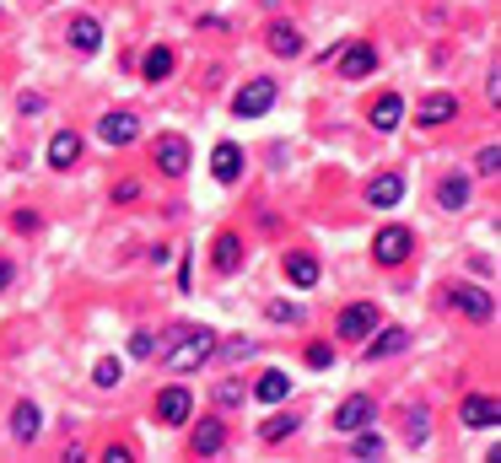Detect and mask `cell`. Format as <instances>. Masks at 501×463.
Returning a JSON list of instances; mask_svg holds the SVG:
<instances>
[{
    "label": "cell",
    "mask_w": 501,
    "mask_h": 463,
    "mask_svg": "<svg viewBox=\"0 0 501 463\" xmlns=\"http://www.w3.org/2000/svg\"><path fill=\"white\" fill-rule=\"evenodd\" d=\"M237 399H243V388H237V383H221V388H216V405H221V410H232Z\"/></svg>",
    "instance_id": "cell-35"
},
{
    "label": "cell",
    "mask_w": 501,
    "mask_h": 463,
    "mask_svg": "<svg viewBox=\"0 0 501 463\" xmlns=\"http://www.w3.org/2000/svg\"><path fill=\"white\" fill-rule=\"evenodd\" d=\"M459 415H464V426H470V432H486V426H497V421H501V405L491 399V394H470Z\"/></svg>",
    "instance_id": "cell-12"
},
{
    "label": "cell",
    "mask_w": 501,
    "mask_h": 463,
    "mask_svg": "<svg viewBox=\"0 0 501 463\" xmlns=\"http://www.w3.org/2000/svg\"><path fill=\"white\" fill-rule=\"evenodd\" d=\"M448 302H453L464 318H475V324H486V318H491V307H497V302H491L486 291H475V286H448Z\"/></svg>",
    "instance_id": "cell-9"
},
{
    "label": "cell",
    "mask_w": 501,
    "mask_h": 463,
    "mask_svg": "<svg viewBox=\"0 0 501 463\" xmlns=\"http://www.w3.org/2000/svg\"><path fill=\"white\" fill-rule=\"evenodd\" d=\"M189 448H194V459H216L221 448H227V426L210 415V421H194V437H189Z\"/></svg>",
    "instance_id": "cell-11"
},
{
    "label": "cell",
    "mask_w": 501,
    "mask_h": 463,
    "mask_svg": "<svg viewBox=\"0 0 501 463\" xmlns=\"http://www.w3.org/2000/svg\"><path fill=\"white\" fill-rule=\"evenodd\" d=\"M270 54H281V59H297V54H302V32H297L291 22L270 27Z\"/></svg>",
    "instance_id": "cell-20"
},
{
    "label": "cell",
    "mask_w": 501,
    "mask_h": 463,
    "mask_svg": "<svg viewBox=\"0 0 501 463\" xmlns=\"http://www.w3.org/2000/svg\"><path fill=\"white\" fill-rule=\"evenodd\" d=\"M486 92H491V102H497V108H501V65H497V70H491V81H486Z\"/></svg>",
    "instance_id": "cell-38"
},
{
    "label": "cell",
    "mask_w": 501,
    "mask_h": 463,
    "mask_svg": "<svg viewBox=\"0 0 501 463\" xmlns=\"http://www.w3.org/2000/svg\"><path fill=\"white\" fill-rule=\"evenodd\" d=\"M173 65H178V59H173V49H162V43H157V49L140 59V76H146V81H167V76H173Z\"/></svg>",
    "instance_id": "cell-23"
},
{
    "label": "cell",
    "mask_w": 501,
    "mask_h": 463,
    "mask_svg": "<svg viewBox=\"0 0 501 463\" xmlns=\"http://www.w3.org/2000/svg\"><path fill=\"white\" fill-rule=\"evenodd\" d=\"M372 415H378V405H372L367 394H351V399L335 410V432H345V437H351V432H367Z\"/></svg>",
    "instance_id": "cell-5"
},
{
    "label": "cell",
    "mask_w": 501,
    "mask_h": 463,
    "mask_svg": "<svg viewBox=\"0 0 501 463\" xmlns=\"http://www.w3.org/2000/svg\"><path fill=\"white\" fill-rule=\"evenodd\" d=\"M308 367H318V372H329V367H335V351H329L324 340H318V345H308Z\"/></svg>",
    "instance_id": "cell-32"
},
{
    "label": "cell",
    "mask_w": 501,
    "mask_h": 463,
    "mask_svg": "<svg viewBox=\"0 0 501 463\" xmlns=\"http://www.w3.org/2000/svg\"><path fill=\"white\" fill-rule=\"evenodd\" d=\"M157 167H162L167 178H183V173H189V140H183V135H162V140H157Z\"/></svg>",
    "instance_id": "cell-7"
},
{
    "label": "cell",
    "mask_w": 501,
    "mask_h": 463,
    "mask_svg": "<svg viewBox=\"0 0 501 463\" xmlns=\"http://www.w3.org/2000/svg\"><path fill=\"white\" fill-rule=\"evenodd\" d=\"M70 49L97 54V49H103V27H97L92 16H76V22H70Z\"/></svg>",
    "instance_id": "cell-17"
},
{
    "label": "cell",
    "mask_w": 501,
    "mask_h": 463,
    "mask_svg": "<svg viewBox=\"0 0 501 463\" xmlns=\"http://www.w3.org/2000/svg\"><path fill=\"white\" fill-rule=\"evenodd\" d=\"M11 232H38V210H16L11 216Z\"/></svg>",
    "instance_id": "cell-34"
},
{
    "label": "cell",
    "mask_w": 501,
    "mask_h": 463,
    "mask_svg": "<svg viewBox=\"0 0 501 463\" xmlns=\"http://www.w3.org/2000/svg\"><path fill=\"white\" fill-rule=\"evenodd\" d=\"M270 108H275V81H264V76L248 81V86L232 97V113H237V119H259V113H270Z\"/></svg>",
    "instance_id": "cell-2"
},
{
    "label": "cell",
    "mask_w": 501,
    "mask_h": 463,
    "mask_svg": "<svg viewBox=\"0 0 501 463\" xmlns=\"http://www.w3.org/2000/svg\"><path fill=\"white\" fill-rule=\"evenodd\" d=\"M291 432H297V415H275V421H264V432H259V437H264V442H286Z\"/></svg>",
    "instance_id": "cell-28"
},
{
    "label": "cell",
    "mask_w": 501,
    "mask_h": 463,
    "mask_svg": "<svg viewBox=\"0 0 501 463\" xmlns=\"http://www.w3.org/2000/svg\"><path fill=\"white\" fill-rule=\"evenodd\" d=\"M453 113H459L453 92H432V97H426V102L416 108V124H421V129H432V124H448Z\"/></svg>",
    "instance_id": "cell-14"
},
{
    "label": "cell",
    "mask_w": 501,
    "mask_h": 463,
    "mask_svg": "<svg viewBox=\"0 0 501 463\" xmlns=\"http://www.w3.org/2000/svg\"><path fill=\"white\" fill-rule=\"evenodd\" d=\"M135 135H140V119H135V113H124V108L97 119V140H103V146H130Z\"/></svg>",
    "instance_id": "cell-6"
},
{
    "label": "cell",
    "mask_w": 501,
    "mask_h": 463,
    "mask_svg": "<svg viewBox=\"0 0 501 463\" xmlns=\"http://www.w3.org/2000/svg\"><path fill=\"white\" fill-rule=\"evenodd\" d=\"M119 378H124V367H119V361H113V356H108V361H97V367H92V383H97V388H113V383H119Z\"/></svg>",
    "instance_id": "cell-30"
},
{
    "label": "cell",
    "mask_w": 501,
    "mask_h": 463,
    "mask_svg": "<svg viewBox=\"0 0 501 463\" xmlns=\"http://www.w3.org/2000/svg\"><path fill=\"white\" fill-rule=\"evenodd\" d=\"M410 248H416L410 227H383V232L372 237V259H378V264H405V259H410Z\"/></svg>",
    "instance_id": "cell-3"
},
{
    "label": "cell",
    "mask_w": 501,
    "mask_h": 463,
    "mask_svg": "<svg viewBox=\"0 0 501 463\" xmlns=\"http://www.w3.org/2000/svg\"><path fill=\"white\" fill-rule=\"evenodd\" d=\"M189 415H194V394H189V388L173 383V388L157 394V421H162V426H183Z\"/></svg>",
    "instance_id": "cell-4"
},
{
    "label": "cell",
    "mask_w": 501,
    "mask_h": 463,
    "mask_svg": "<svg viewBox=\"0 0 501 463\" xmlns=\"http://www.w3.org/2000/svg\"><path fill=\"white\" fill-rule=\"evenodd\" d=\"M227 356H232V361H248V356H254V340H232Z\"/></svg>",
    "instance_id": "cell-37"
},
{
    "label": "cell",
    "mask_w": 501,
    "mask_h": 463,
    "mask_svg": "<svg viewBox=\"0 0 501 463\" xmlns=\"http://www.w3.org/2000/svg\"><path fill=\"white\" fill-rule=\"evenodd\" d=\"M286 280L302 286V291L318 286V259H313V254H291V259H286Z\"/></svg>",
    "instance_id": "cell-22"
},
{
    "label": "cell",
    "mask_w": 501,
    "mask_h": 463,
    "mask_svg": "<svg viewBox=\"0 0 501 463\" xmlns=\"http://www.w3.org/2000/svg\"><path fill=\"white\" fill-rule=\"evenodd\" d=\"M399 119H405V97H399V92H383V97L372 102V129H383V135H389Z\"/></svg>",
    "instance_id": "cell-16"
},
{
    "label": "cell",
    "mask_w": 501,
    "mask_h": 463,
    "mask_svg": "<svg viewBox=\"0 0 501 463\" xmlns=\"http://www.w3.org/2000/svg\"><path fill=\"white\" fill-rule=\"evenodd\" d=\"M130 356H135V361H157V356H162V340H157V334H146V329H140V334H135V340H130Z\"/></svg>",
    "instance_id": "cell-27"
},
{
    "label": "cell",
    "mask_w": 501,
    "mask_h": 463,
    "mask_svg": "<svg viewBox=\"0 0 501 463\" xmlns=\"http://www.w3.org/2000/svg\"><path fill=\"white\" fill-rule=\"evenodd\" d=\"M210 178H216V183H237V178H243V151H237L232 140H221V146L210 151Z\"/></svg>",
    "instance_id": "cell-13"
},
{
    "label": "cell",
    "mask_w": 501,
    "mask_h": 463,
    "mask_svg": "<svg viewBox=\"0 0 501 463\" xmlns=\"http://www.w3.org/2000/svg\"><path fill=\"white\" fill-rule=\"evenodd\" d=\"M38 426H43V421H38V405H16V410H11V437H16V442H32Z\"/></svg>",
    "instance_id": "cell-25"
},
{
    "label": "cell",
    "mask_w": 501,
    "mask_h": 463,
    "mask_svg": "<svg viewBox=\"0 0 501 463\" xmlns=\"http://www.w3.org/2000/svg\"><path fill=\"white\" fill-rule=\"evenodd\" d=\"M76 156H81V135H70V129H65V135H54V140H49V167H54V173H65Z\"/></svg>",
    "instance_id": "cell-18"
},
{
    "label": "cell",
    "mask_w": 501,
    "mask_h": 463,
    "mask_svg": "<svg viewBox=\"0 0 501 463\" xmlns=\"http://www.w3.org/2000/svg\"><path fill=\"white\" fill-rule=\"evenodd\" d=\"M475 167H480L486 178H497V173H501V146H486V151L475 156Z\"/></svg>",
    "instance_id": "cell-31"
},
{
    "label": "cell",
    "mask_w": 501,
    "mask_h": 463,
    "mask_svg": "<svg viewBox=\"0 0 501 463\" xmlns=\"http://www.w3.org/2000/svg\"><path fill=\"white\" fill-rule=\"evenodd\" d=\"M210 259H216V270H237L243 264V237L237 232H221L216 248H210Z\"/></svg>",
    "instance_id": "cell-21"
},
{
    "label": "cell",
    "mask_w": 501,
    "mask_h": 463,
    "mask_svg": "<svg viewBox=\"0 0 501 463\" xmlns=\"http://www.w3.org/2000/svg\"><path fill=\"white\" fill-rule=\"evenodd\" d=\"M372 329H378V307L372 302H356V307L340 313V340H367Z\"/></svg>",
    "instance_id": "cell-10"
},
{
    "label": "cell",
    "mask_w": 501,
    "mask_h": 463,
    "mask_svg": "<svg viewBox=\"0 0 501 463\" xmlns=\"http://www.w3.org/2000/svg\"><path fill=\"white\" fill-rule=\"evenodd\" d=\"M405 345H410V334H405V329H383V334L367 345V356H399Z\"/></svg>",
    "instance_id": "cell-26"
},
{
    "label": "cell",
    "mask_w": 501,
    "mask_h": 463,
    "mask_svg": "<svg viewBox=\"0 0 501 463\" xmlns=\"http://www.w3.org/2000/svg\"><path fill=\"white\" fill-rule=\"evenodd\" d=\"M399 200H405V178H399V173H383V178L367 183V205H372V210H389V205H399Z\"/></svg>",
    "instance_id": "cell-15"
},
{
    "label": "cell",
    "mask_w": 501,
    "mask_h": 463,
    "mask_svg": "<svg viewBox=\"0 0 501 463\" xmlns=\"http://www.w3.org/2000/svg\"><path fill=\"white\" fill-rule=\"evenodd\" d=\"M351 437H356V432H351ZM351 453H356V459H383V442H378V437H356Z\"/></svg>",
    "instance_id": "cell-33"
},
{
    "label": "cell",
    "mask_w": 501,
    "mask_h": 463,
    "mask_svg": "<svg viewBox=\"0 0 501 463\" xmlns=\"http://www.w3.org/2000/svg\"><path fill=\"white\" fill-rule=\"evenodd\" d=\"M270 324L291 329V324H302V307H297V302H270Z\"/></svg>",
    "instance_id": "cell-29"
},
{
    "label": "cell",
    "mask_w": 501,
    "mask_h": 463,
    "mask_svg": "<svg viewBox=\"0 0 501 463\" xmlns=\"http://www.w3.org/2000/svg\"><path fill=\"white\" fill-rule=\"evenodd\" d=\"M437 205H443V210H464V205H470V178H459V173H453V178H443Z\"/></svg>",
    "instance_id": "cell-24"
},
{
    "label": "cell",
    "mask_w": 501,
    "mask_h": 463,
    "mask_svg": "<svg viewBox=\"0 0 501 463\" xmlns=\"http://www.w3.org/2000/svg\"><path fill=\"white\" fill-rule=\"evenodd\" d=\"M113 200H119V205H130V200H140V183H135V178H124V183L113 189Z\"/></svg>",
    "instance_id": "cell-36"
},
{
    "label": "cell",
    "mask_w": 501,
    "mask_h": 463,
    "mask_svg": "<svg viewBox=\"0 0 501 463\" xmlns=\"http://www.w3.org/2000/svg\"><path fill=\"white\" fill-rule=\"evenodd\" d=\"M210 351H216V334L205 329V324H194V329H178L173 334V351L162 356L173 372H194V367H205L210 361Z\"/></svg>",
    "instance_id": "cell-1"
},
{
    "label": "cell",
    "mask_w": 501,
    "mask_h": 463,
    "mask_svg": "<svg viewBox=\"0 0 501 463\" xmlns=\"http://www.w3.org/2000/svg\"><path fill=\"white\" fill-rule=\"evenodd\" d=\"M286 394H291V378H286L281 367H270V372H264V378L254 383V399H264V405H281Z\"/></svg>",
    "instance_id": "cell-19"
},
{
    "label": "cell",
    "mask_w": 501,
    "mask_h": 463,
    "mask_svg": "<svg viewBox=\"0 0 501 463\" xmlns=\"http://www.w3.org/2000/svg\"><path fill=\"white\" fill-rule=\"evenodd\" d=\"M5 286H11V264L0 259V291H5Z\"/></svg>",
    "instance_id": "cell-39"
},
{
    "label": "cell",
    "mask_w": 501,
    "mask_h": 463,
    "mask_svg": "<svg viewBox=\"0 0 501 463\" xmlns=\"http://www.w3.org/2000/svg\"><path fill=\"white\" fill-rule=\"evenodd\" d=\"M340 70H345L351 81L372 76V70H378V49H372V43H340Z\"/></svg>",
    "instance_id": "cell-8"
}]
</instances>
